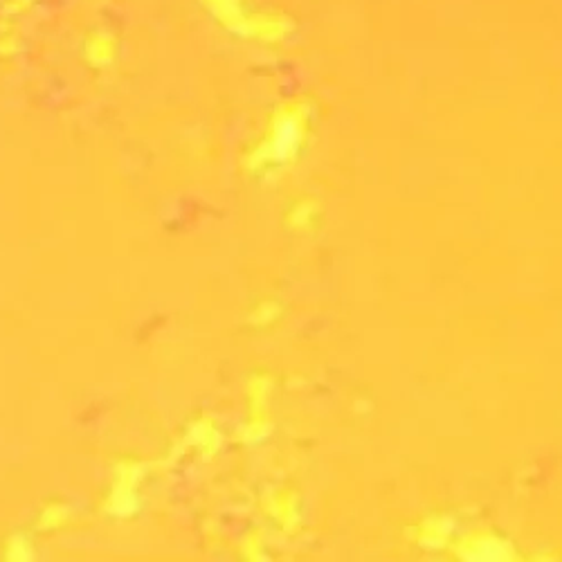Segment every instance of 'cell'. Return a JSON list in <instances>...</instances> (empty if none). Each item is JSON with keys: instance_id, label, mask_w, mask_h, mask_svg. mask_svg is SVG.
Returning <instances> with one entry per match:
<instances>
[{"instance_id": "cell-1", "label": "cell", "mask_w": 562, "mask_h": 562, "mask_svg": "<svg viewBox=\"0 0 562 562\" xmlns=\"http://www.w3.org/2000/svg\"><path fill=\"white\" fill-rule=\"evenodd\" d=\"M292 137H295V128H292L290 124H286V135L281 133V140H279V153L286 151V146L292 142Z\"/></svg>"}]
</instances>
